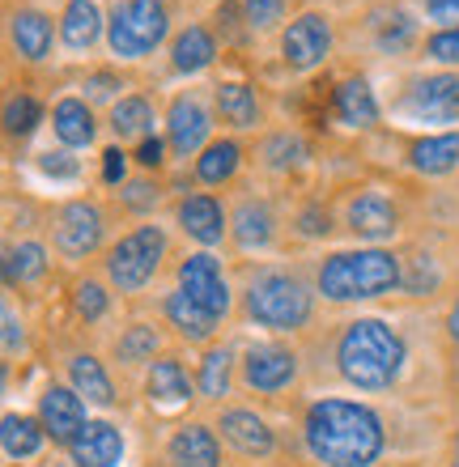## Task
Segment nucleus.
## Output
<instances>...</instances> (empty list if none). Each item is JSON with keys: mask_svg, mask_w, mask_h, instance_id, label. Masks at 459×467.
Here are the masks:
<instances>
[{"mask_svg": "<svg viewBox=\"0 0 459 467\" xmlns=\"http://www.w3.org/2000/svg\"><path fill=\"white\" fill-rule=\"evenodd\" d=\"M307 446L323 467H370L383 455V420L353 400H323L307 412Z\"/></svg>", "mask_w": 459, "mask_h": 467, "instance_id": "nucleus-1", "label": "nucleus"}, {"mask_svg": "<svg viewBox=\"0 0 459 467\" xmlns=\"http://www.w3.org/2000/svg\"><path fill=\"white\" fill-rule=\"evenodd\" d=\"M336 366L361 391H383L404 369V340L383 319H358L336 345Z\"/></svg>", "mask_w": 459, "mask_h": 467, "instance_id": "nucleus-2", "label": "nucleus"}, {"mask_svg": "<svg viewBox=\"0 0 459 467\" xmlns=\"http://www.w3.org/2000/svg\"><path fill=\"white\" fill-rule=\"evenodd\" d=\"M400 285V259L391 251H340L319 268V294L332 302L383 297Z\"/></svg>", "mask_w": 459, "mask_h": 467, "instance_id": "nucleus-3", "label": "nucleus"}, {"mask_svg": "<svg viewBox=\"0 0 459 467\" xmlns=\"http://www.w3.org/2000/svg\"><path fill=\"white\" fill-rule=\"evenodd\" d=\"M247 315L264 327H276V332H298L310 319L307 285L289 272H264L247 289Z\"/></svg>", "mask_w": 459, "mask_h": 467, "instance_id": "nucleus-4", "label": "nucleus"}, {"mask_svg": "<svg viewBox=\"0 0 459 467\" xmlns=\"http://www.w3.org/2000/svg\"><path fill=\"white\" fill-rule=\"evenodd\" d=\"M162 255H166V234L158 225H141V230L124 234L120 243L111 246L107 255V272H111V285L120 294H137L150 285V276L158 272Z\"/></svg>", "mask_w": 459, "mask_h": 467, "instance_id": "nucleus-5", "label": "nucleus"}, {"mask_svg": "<svg viewBox=\"0 0 459 467\" xmlns=\"http://www.w3.org/2000/svg\"><path fill=\"white\" fill-rule=\"evenodd\" d=\"M166 5L162 0H124L120 9L111 13V26H107V38H111L115 56H128L137 60L145 51H153L166 35Z\"/></svg>", "mask_w": 459, "mask_h": 467, "instance_id": "nucleus-6", "label": "nucleus"}, {"mask_svg": "<svg viewBox=\"0 0 459 467\" xmlns=\"http://www.w3.org/2000/svg\"><path fill=\"white\" fill-rule=\"evenodd\" d=\"M179 289H183L192 302H200L213 319H222L225 310H230V285L222 281V264L213 255L183 259V268H179Z\"/></svg>", "mask_w": 459, "mask_h": 467, "instance_id": "nucleus-7", "label": "nucleus"}, {"mask_svg": "<svg viewBox=\"0 0 459 467\" xmlns=\"http://www.w3.org/2000/svg\"><path fill=\"white\" fill-rule=\"evenodd\" d=\"M99 243H102V213L94 204H86V200L64 204L60 217H56V246H60V255L86 259Z\"/></svg>", "mask_w": 459, "mask_h": 467, "instance_id": "nucleus-8", "label": "nucleus"}, {"mask_svg": "<svg viewBox=\"0 0 459 467\" xmlns=\"http://www.w3.org/2000/svg\"><path fill=\"white\" fill-rule=\"evenodd\" d=\"M38 425H43L47 438L68 446L77 433L86 430V404H81V395L73 387H47L43 400H38Z\"/></svg>", "mask_w": 459, "mask_h": 467, "instance_id": "nucleus-9", "label": "nucleus"}, {"mask_svg": "<svg viewBox=\"0 0 459 467\" xmlns=\"http://www.w3.org/2000/svg\"><path fill=\"white\" fill-rule=\"evenodd\" d=\"M243 374H247L251 391H286L298 374V357L286 345H256L243 361Z\"/></svg>", "mask_w": 459, "mask_h": 467, "instance_id": "nucleus-10", "label": "nucleus"}, {"mask_svg": "<svg viewBox=\"0 0 459 467\" xmlns=\"http://www.w3.org/2000/svg\"><path fill=\"white\" fill-rule=\"evenodd\" d=\"M404 111H412L417 119H455L459 115V77L455 73L422 77V81L404 94Z\"/></svg>", "mask_w": 459, "mask_h": 467, "instance_id": "nucleus-11", "label": "nucleus"}, {"mask_svg": "<svg viewBox=\"0 0 459 467\" xmlns=\"http://www.w3.org/2000/svg\"><path fill=\"white\" fill-rule=\"evenodd\" d=\"M281 47H286V60L294 68H315L328 56V47H332V30H328V22L319 13H302L298 22H289Z\"/></svg>", "mask_w": 459, "mask_h": 467, "instance_id": "nucleus-12", "label": "nucleus"}, {"mask_svg": "<svg viewBox=\"0 0 459 467\" xmlns=\"http://www.w3.org/2000/svg\"><path fill=\"white\" fill-rule=\"evenodd\" d=\"M68 451L77 467H115L124 459V433L111 420H86V430L68 442Z\"/></svg>", "mask_w": 459, "mask_h": 467, "instance_id": "nucleus-13", "label": "nucleus"}, {"mask_svg": "<svg viewBox=\"0 0 459 467\" xmlns=\"http://www.w3.org/2000/svg\"><path fill=\"white\" fill-rule=\"evenodd\" d=\"M217 430H222V438L235 446L238 455H251V459L273 455V446H276L273 430H268L256 412H247V408H230V412H222Z\"/></svg>", "mask_w": 459, "mask_h": 467, "instance_id": "nucleus-14", "label": "nucleus"}, {"mask_svg": "<svg viewBox=\"0 0 459 467\" xmlns=\"http://www.w3.org/2000/svg\"><path fill=\"white\" fill-rule=\"evenodd\" d=\"M192 395H196V387H192V379L183 374V366H179L174 357L153 361V369H150V400L162 408V412L187 408L192 404Z\"/></svg>", "mask_w": 459, "mask_h": 467, "instance_id": "nucleus-15", "label": "nucleus"}, {"mask_svg": "<svg viewBox=\"0 0 459 467\" xmlns=\"http://www.w3.org/2000/svg\"><path fill=\"white\" fill-rule=\"evenodd\" d=\"M171 463L174 467H222V446L209 425H187L171 438Z\"/></svg>", "mask_w": 459, "mask_h": 467, "instance_id": "nucleus-16", "label": "nucleus"}, {"mask_svg": "<svg viewBox=\"0 0 459 467\" xmlns=\"http://www.w3.org/2000/svg\"><path fill=\"white\" fill-rule=\"evenodd\" d=\"M349 225L361 238H391L396 234V204L379 192H366L349 204Z\"/></svg>", "mask_w": 459, "mask_h": 467, "instance_id": "nucleus-17", "label": "nucleus"}, {"mask_svg": "<svg viewBox=\"0 0 459 467\" xmlns=\"http://www.w3.org/2000/svg\"><path fill=\"white\" fill-rule=\"evenodd\" d=\"M68 379H73V391L81 395V400H89V404H99V408L115 404V382L99 357L77 353L73 361H68Z\"/></svg>", "mask_w": 459, "mask_h": 467, "instance_id": "nucleus-18", "label": "nucleus"}, {"mask_svg": "<svg viewBox=\"0 0 459 467\" xmlns=\"http://www.w3.org/2000/svg\"><path fill=\"white\" fill-rule=\"evenodd\" d=\"M9 35H13V47L22 51L26 60H47V51H51V38H56V30H51V17H47V13L22 9V13H13Z\"/></svg>", "mask_w": 459, "mask_h": 467, "instance_id": "nucleus-19", "label": "nucleus"}, {"mask_svg": "<svg viewBox=\"0 0 459 467\" xmlns=\"http://www.w3.org/2000/svg\"><path fill=\"white\" fill-rule=\"evenodd\" d=\"M179 225H183L196 243L213 246V243H222V234H225V217H222V204L213 196H187L183 204H179Z\"/></svg>", "mask_w": 459, "mask_h": 467, "instance_id": "nucleus-20", "label": "nucleus"}, {"mask_svg": "<svg viewBox=\"0 0 459 467\" xmlns=\"http://www.w3.org/2000/svg\"><path fill=\"white\" fill-rule=\"evenodd\" d=\"M102 35V9L94 0H68V9L60 17V38L68 43L73 51H86L94 47Z\"/></svg>", "mask_w": 459, "mask_h": 467, "instance_id": "nucleus-21", "label": "nucleus"}, {"mask_svg": "<svg viewBox=\"0 0 459 467\" xmlns=\"http://www.w3.org/2000/svg\"><path fill=\"white\" fill-rule=\"evenodd\" d=\"M209 136V115L196 99H179L171 107V145L179 153H196V145H204Z\"/></svg>", "mask_w": 459, "mask_h": 467, "instance_id": "nucleus-22", "label": "nucleus"}, {"mask_svg": "<svg viewBox=\"0 0 459 467\" xmlns=\"http://www.w3.org/2000/svg\"><path fill=\"white\" fill-rule=\"evenodd\" d=\"M43 425L35 417H22V412H9L0 417V451L9 459H35L43 451Z\"/></svg>", "mask_w": 459, "mask_h": 467, "instance_id": "nucleus-23", "label": "nucleus"}, {"mask_svg": "<svg viewBox=\"0 0 459 467\" xmlns=\"http://www.w3.org/2000/svg\"><path fill=\"white\" fill-rule=\"evenodd\" d=\"M409 161L422 174H447L459 166V132H443V136H422L409 149Z\"/></svg>", "mask_w": 459, "mask_h": 467, "instance_id": "nucleus-24", "label": "nucleus"}, {"mask_svg": "<svg viewBox=\"0 0 459 467\" xmlns=\"http://www.w3.org/2000/svg\"><path fill=\"white\" fill-rule=\"evenodd\" d=\"M166 319H171V327L179 336H187V340H209L213 327H217V319H213L200 302H192L183 289H174V294L166 297Z\"/></svg>", "mask_w": 459, "mask_h": 467, "instance_id": "nucleus-25", "label": "nucleus"}, {"mask_svg": "<svg viewBox=\"0 0 459 467\" xmlns=\"http://www.w3.org/2000/svg\"><path fill=\"white\" fill-rule=\"evenodd\" d=\"M336 115L349 123V128H370L379 119V102H374L370 86L361 77H349L345 86L336 89Z\"/></svg>", "mask_w": 459, "mask_h": 467, "instance_id": "nucleus-26", "label": "nucleus"}, {"mask_svg": "<svg viewBox=\"0 0 459 467\" xmlns=\"http://www.w3.org/2000/svg\"><path fill=\"white\" fill-rule=\"evenodd\" d=\"M51 119H56V136H60L68 149H81L94 140V115H89V107L81 99H60L56 111H51Z\"/></svg>", "mask_w": 459, "mask_h": 467, "instance_id": "nucleus-27", "label": "nucleus"}, {"mask_svg": "<svg viewBox=\"0 0 459 467\" xmlns=\"http://www.w3.org/2000/svg\"><path fill=\"white\" fill-rule=\"evenodd\" d=\"M174 68L179 73H200V68H209L213 56H217V43H213V35L204 30V26H187L183 35L174 38Z\"/></svg>", "mask_w": 459, "mask_h": 467, "instance_id": "nucleus-28", "label": "nucleus"}, {"mask_svg": "<svg viewBox=\"0 0 459 467\" xmlns=\"http://www.w3.org/2000/svg\"><path fill=\"white\" fill-rule=\"evenodd\" d=\"M230 374H235V353H230V348H209L196 369L200 400H222V395H230Z\"/></svg>", "mask_w": 459, "mask_h": 467, "instance_id": "nucleus-29", "label": "nucleus"}, {"mask_svg": "<svg viewBox=\"0 0 459 467\" xmlns=\"http://www.w3.org/2000/svg\"><path fill=\"white\" fill-rule=\"evenodd\" d=\"M235 238L243 246H268L273 243V213L264 209L260 200H247V204H238L235 213Z\"/></svg>", "mask_w": 459, "mask_h": 467, "instance_id": "nucleus-30", "label": "nucleus"}, {"mask_svg": "<svg viewBox=\"0 0 459 467\" xmlns=\"http://www.w3.org/2000/svg\"><path fill=\"white\" fill-rule=\"evenodd\" d=\"M238 161H243V149H238L235 140H213L196 158L200 183H225V179L238 171Z\"/></svg>", "mask_w": 459, "mask_h": 467, "instance_id": "nucleus-31", "label": "nucleus"}, {"mask_svg": "<svg viewBox=\"0 0 459 467\" xmlns=\"http://www.w3.org/2000/svg\"><path fill=\"white\" fill-rule=\"evenodd\" d=\"M162 348V336L158 327L150 323H132L124 336H120V345H115V357L124 361V366H141V361H153Z\"/></svg>", "mask_w": 459, "mask_h": 467, "instance_id": "nucleus-32", "label": "nucleus"}, {"mask_svg": "<svg viewBox=\"0 0 459 467\" xmlns=\"http://www.w3.org/2000/svg\"><path fill=\"white\" fill-rule=\"evenodd\" d=\"M217 107H222V115L235 123V128H256V119H260L256 94H251L247 86H238V81H225V86L217 89Z\"/></svg>", "mask_w": 459, "mask_h": 467, "instance_id": "nucleus-33", "label": "nucleus"}, {"mask_svg": "<svg viewBox=\"0 0 459 467\" xmlns=\"http://www.w3.org/2000/svg\"><path fill=\"white\" fill-rule=\"evenodd\" d=\"M38 119H43V107H38V99H30V94H13V99H5V107H0V128L9 136H30L38 128Z\"/></svg>", "mask_w": 459, "mask_h": 467, "instance_id": "nucleus-34", "label": "nucleus"}, {"mask_svg": "<svg viewBox=\"0 0 459 467\" xmlns=\"http://www.w3.org/2000/svg\"><path fill=\"white\" fill-rule=\"evenodd\" d=\"M150 123H153V107L141 94H128L124 102H115V111H111V128L120 136H150Z\"/></svg>", "mask_w": 459, "mask_h": 467, "instance_id": "nucleus-35", "label": "nucleus"}, {"mask_svg": "<svg viewBox=\"0 0 459 467\" xmlns=\"http://www.w3.org/2000/svg\"><path fill=\"white\" fill-rule=\"evenodd\" d=\"M9 259H13V281L17 285H38L47 276V251L38 243H17L9 246Z\"/></svg>", "mask_w": 459, "mask_h": 467, "instance_id": "nucleus-36", "label": "nucleus"}, {"mask_svg": "<svg viewBox=\"0 0 459 467\" xmlns=\"http://www.w3.org/2000/svg\"><path fill=\"white\" fill-rule=\"evenodd\" d=\"M73 306H77V315H81L86 323H99L102 315L111 310V297H107V289H102L99 281H77Z\"/></svg>", "mask_w": 459, "mask_h": 467, "instance_id": "nucleus-37", "label": "nucleus"}, {"mask_svg": "<svg viewBox=\"0 0 459 467\" xmlns=\"http://www.w3.org/2000/svg\"><path fill=\"white\" fill-rule=\"evenodd\" d=\"M264 153H268V166H281V171H289V166H298V161L307 158L302 140H294V136H273V140L264 145Z\"/></svg>", "mask_w": 459, "mask_h": 467, "instance_id": "nucleus-38", "label": "nucleus"}, {"mask_svg": "<svg viewBox=\"0 0 459 467\" xmlns=\"http://www.w3.org/2000/svg\"><path fill=\"white\" fill-rule=\"evenodd\" d=\"M243 13H247V26L256 30H273L286 13V0H243Z\"/></svg>", "mask_w": 459, "mask_h": 467, "instance_id": "nucleus-39", "label": "nucleus"}, {"mask_svg": "<svg viewBox=\"0 0 459 467\" xmlns=\"http://www.w3.org/2000/svg\"><path fill=\"white\" fill-rule=\"evenodd\" d=\"M26 345V332H22V319L9 310V302L0 297V357L17 353V348Z\"/></svg>", "mask_w": 459, "mask_h": 467, "instance_id": "nucleus-40", "label": "nucleus"}, {"mask_svg": "<svg viewBox=\"0 0 459 467\" xmlns=\"http://www.w3.org/2000/svg\"><path fill=\"white\" fill-rule=\"evenodd\" d=\"M400 281H404V289H409V294L425 297V294H434L438 268H434V264H430L425 255H417V259H412V268H409V276H400Z\"/></svg>", "mask_w": 459, "mask_h": 467, "instance_id": "nucleus-41", "label": "nucleus"}, {"mask_svg": "<svg viewBox=\"0 0 459 467\" xmlns=\"http://www.w3.org/2000/svg\"><path fill=\"white\" fill-rule=\"evenodd\" d=\"M379 43H383L387 51H400V47H409L412 43V22L404 17V13H396L387 26H379Z\"/></svg>", "mask_w": 459, "mask_h": 467, "instance_id": "nucleus-42", "label": "nucleus"}, {"mask_svg": "<svg viewBox=\"0 0 459 467\" xmlns=\"http://www.w3.org/2000/svg\"><path fill=\"white\" fill-rule=\"evenodd\" d=\"M425 51H430L438 64H459V30H438V35L425 43Z\"/></svg>", "mask_w": 459, "mask_h": 467, "instance_id": "nucleus-43", "label": "nucleus"}, {"mask_svg": "<svg viewBox=\"0 0 459 467\" xmlns=\"http://www.w3.org/2000/svg\"><path fill=\"white\" fill-rule=\"evenodd\" d=\"M38 166H43V174H51V179H73L77 174V158H68V153H60V149L43 153Z\"/></svg>", "mask_w": 459, "mask_h": 467, "instance_id": "nucleus-44", "label": "nucleus"}, {"mask_svg": "<svg viewBox=\"0 0 459 467\" xmlns=\"http://www.w3.org/2000/svg\"><path fill=\"white\" fill-rule=\"evenodd\" d=\"M124 204L128 209H150V204H158V187L153 183H124Z\"/></svg>", "mask_w": 459, "mask_h": 467, "instance_id": "nucleus-45", "label": "nucleus"}, {"mask_svg": "<svg viewBox=\"0 0 459 467\" xmlns=\"http://www.w3.org/2000/svg\"><path fill=\"white\" fill-rule=\"evenodd\" d=\"M425 9L434 22H443L447 30H459V0H425Z\"/></svg>", "mask_w": 459, "mask_h": 467, "instance_id": "nucleus-46", "label": "nucleus"}, {"mask_svg": "<svg viewBox=\"0 0 459 467\" xmlns=\"http://www.w3.org/2000/svg\"><path fill=\"white\" fill-rule=\"evenodd\" d=\"M162 158H166V145H162V136H145L137 149V161L145 166V171H153V166H162Z\"/></svg>", "mask_w": 459, "mask_h": 467, "instance_id": "nucleus-47", "label": "nucleus"}, {"mask_svg": "<svg viewBox=\"0 0 459 467\" xmlns=\"http://www.w3.org/2000/svg\"><path fill=\"white\" fill-rule=\"evenodd\" d=\"M298 230L307 234V238H323V234L332 230V225H328V213H323V209H307L298 217Z\"/></svg>", "mask_w": 459, "mask_h": 467, "instance_id": "nucleus-48", "label": "nucleus"}, {"mask_svg": "<svg viewBox=\"0 0 459 467\" xmlns=\"http://www.w3.org/2000/svg\"><path fill=\"white\" fill-rule=\"evenodd\" d=\"M102 174H107V183H120V179H124V153H120V149H107V153H102Z\"/></svg>", "mask_w": 459, "mask_h": 467, "instance_id": "nucleus-49", "label": "nucleus"}, {"mask_svg": "<svg viewBox=\"0 0 459 467\" xmlns=\"http://www.w3.org/2000/svg\"><path fill=\"white\" fill-rule=\"evenodd\" d=\"M0 285H17V281H13V259H9V246H0Z\"/></svg>", "mask_w": 459, "mask_h": 467, "instance_id": "nucleus-50", "label": "nucleus"}, {"mask_svg": "<svg viewBox=\"0 0 459 467\" xmlns=\"http://www.w3.org/2000/svg\"><path fill=\"white\" fill-rule=\"evenodd\" d=\"M451 336L459 340V302H455V310H451Z\"/></svg>", "mask_w": 459, "mask_h": 467, "instance_id": "nucleus-51", "label": "nucleus"}, {"mask_svg": "<svg viewBox=\"0 0 459 467\" xmlns=\"http://www.w3.org/2000/svg\"><path fill=\"white\" fill-rule=\"evenodd\" d=\"M5 387H9V366L0 361V395H5Z\"/></svg>", "mask_w": 459, "mask_h": 467, "instance_id": "nucleus-52", "label": "nucleus"}]
</instances>
